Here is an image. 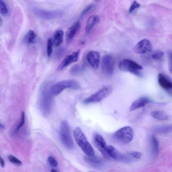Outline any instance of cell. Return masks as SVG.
<instances>
[{"instance_id":"1","label":"cell","mask_w":172,"mask_h":172,"mask_svg":"<svg viewBox=\"0 0 172 172\" xmlns=\"http://www.w3.org/2000/svg\"><path fill=\"white\" fill-rule=\"evenodd\" d=\"M50 87L49 82H45L42 85L40 90L39 107L44 116L49 115L52 109L53 96L50 93Z\"/></svg>"},{"instance_id":"2","label":"cell","mask_w":172,"mask_h":172,"mask_svg":"<svg viewBox=\"0 0 172 172\" xmlns=\"http://www.w3.org/2000/svg\"><path fill=\"white\" fill-rule=\"evenodd\" d=\"M73 134L76 141L83 151L88 156L94 155V150L81 130L79 128H77Z\"/></svg>"},{"instance_id":"3","label":"cell","mask_w":172,"mask_h":172,"mask_svg":"<svg viewBox=\"0 0 172 172\" xmlns=\"http://www.w3.org/2000/svg\"><path fill=\"white\" fill-rule=\"evenodd\" d=\"M80 87V85L77 81L74 80H64L58 82L51 86L50 91L53 96H56L67 88L76 90L79 89Z\"/></svg>"},{"instance_id":"4","label":"cell","mask_w":172,"mask_h":172,"mask_svg":"<svg viewBox=\"0 0 172 172\" xmlns=\"http://www.w3.org/2000/svg\"><path fill=\"white\" fill-rule=\"evenodd\" d=\"M60 136L62 142L66 147L69 149L74 148V145L71 133L70 126L66 121H63L61 123Z\"/></svg>"},{"instance_id":"5","label":"cell","mask_w":172,"mask_h":172,"mask_svg":"<svg viewBox=\"0 0 172 172\" xmlns=\"http://www.w3.org/2000/svg\"><path fill=\"white\" fill-rule=\"evenodd\" d=\"M120 69L123 71L130 72L136 76L141 77V70L143 67L133 60L125 59L122 60L119 65Z\"/></svg>"},{"instance_id":"6","label":"cell","mask_w":172,"mask_h":172,"mask_svg":"<svg viewBox=\"0 0 172 172\" xmlns=\"http://www.w3.org/2000/svg\"><path fill=\"white\" fill-rule=\"evenodd\" d=\"M112 91L113 88L111 86H105L97 92L86 98L83 101V103L85 104H88L99 102L108 97L112 93Z\"/></svg>"},{"instance_id":"7","label":"cell","mask_w":172,"mask_h":172,"mask_svg":"<svg viewBox=\"0 0 172 172\" xmlns=\"http://www.w3.org/2000/svg\"><path fill=\"white\" fill-rule=\"evenodd\" d=\"M133 136L132 129L130 126H125L116 131L114 137L119 142L128 144L132 141Z\"/></svg>"},{"instance_id":"8","label":"cell","mask_w":172,"mask_h":172,"mask_svg":"<svg viewBox=\"0 0 172 172\" xmlns=\"http://www.w3.org/2000/svg\"><path fill=\"white\" fill-rule=\"evenodd\" d=\"M101 67L104 74L108 77L112 75L115 69V60L112 55H106L101 60Z\"/></svg>"},{"instance_id":"9","label":"cell","mask_w":172,"mask_h":172,"mask_svg":"<svg viewBox=\"0 0 172 172\" xmlns=\"http://www.w3.org/2000/svg\"><path fill=\"white\" fill-rule=\"evenodd\" d=\"M34 14L42 19L50 20L59 18L63 15V12L59 10L47 11L44 9L35 8L33 9Z\"/></svg>"},{"instance_id":"10","label":"cell","mask_w":172,"mask_h":172,"mask_svg":"<svg viewBox=\"0 0 172 172\" xmlns=\"http://www.w3.org/2000/svg\"><path fill=\"white\" fill-rule=\"evenodd\" d=\"M107 155L116 160L127 162L130 160V158L123 155L113 146H109L106 148L104 155Z\"/></svg>"},{"instance_id":"11","label":"cell","mask_w":172,"mask_h":172,"mask_svg":"<svg viewBox=\"0 0 172 172\" xmlns=\"http://www.w3.org/2000/svg\"><path fill=\"white\" fill-rule=\"evenodd\" d=\"M133 50L138 54H145L152 51V45L148 40L144 39L139 42L134 47Z\"/></svg>"},{"instance_id":"12","label":"cell","mask_w":172,"mask_h":172,"mask_svg":"<svg viewBox=\"0 0 172 172\" xmlns=\"http://www.w3.org/2000/svg\"><path fill=\"white\" fill-rule=\"evenodd\" d=\"M80 52V50H78L77 51L73 52L72 54L68 55L60 63L58 67V70L61 71L68 65L73 63L77 62L78 59Z\"/></svg>"},{"instance_id":"13","label":"cell","mask_w":172,"mask_h":172,"mask_svg":"<svg viewBox=\"0 0 172 172\" xmlns=\"http://www.w3.org/2000/svg\"><path fill=\"white\" fill-rule=\"evenodd\" d=\"M87 59L88 63L93 68L97 69L100 63V53L95 51H91L87 54Z\"/></svg>"},{"instance_id":"14","label":"cell","mask_w":172,"mask_h":172,"mask_svg":"<svg viewBox=\"0 0 172 172\" xmlns=\"http://www.w3.org/2000/svg\"><path fill=\"white\" fill-rule=\"evenodd\" d=\"M80 26V22L77 21L73 23L67 30L66 35V39L67 44H69L74 37Z\"/></svg>"},{"instance_id":"15","label":"cell","mask_w":172,"mask_h":172,"mask_svg":"<svg viewBox=\"0 0 172 172\" xmlns=\"http://www.w3.org/2000/svg\"><path fill=\"white\" fill-rule=\"evenodd\" d=\"M93 141L96 147L104 155L107 147L104 139L99 134H96L93 137Z\"/></svg>"},{"instance_id":"16","label":"cell","mask_w":172,"mask_h":172,"mask_svg":"<svg viewBox=\"0 0 172 172\" xmlns=\"http://www.w3.org/2000/svg\"><path fill=\"white\" fill-rule=\"evenodd\" d=\"M151 102L150 100L147 97H143L139 98L132 103L130 108V110L133 111L143 107Z\"/></svg>"},{"instance_id":"17","label":"cell","mask_w":172,"mask_h":172,"mask_svg":"<svg viewBox=\"0 0 172 172\" xmlns=\"http://www.w3.org/2000/svg\"><path fill=\"white\" fill-rule=\"evenodd\" d=\"M158 82L161 87L166 90H170L172 89V83L170 79L165 75L159 74L158 77Z\"/></svg>"},{"instance_id":"18","label":"cell","mask_w":172,"mask_h":172,"mask_svg":"<svg viewBox=\"0 0 172 172\" xmlns=\"http://www.w3.org/2000/svg\"><path fill=\"white\" fill-rule=\"evenodd\" d=\"M85 160L87 163L95 168H99L102 166L103 161L101 159L97 157L93 156H88L86 157Z\"/></svg>"},{"instance_id":"19","label":"cell","mask_w":172,"mask_h":172,"mask_svg":"<svg viewBox=\"0 0 172 172\" xmlns=\"http://www.w3.org/2000/svg\"><path fill=\"white\" fill-rule=\"evenodd\" d=\"M100 18L97 15H93L88 19L85 27V31L88 34L91 31L95 25L100 22Z\"/></svg>"},{"instance_id":"20","label":"cell","mask_w":172,"mask_h":172,"mask_svg":"<svg viewBox=\"0 0 172 172\" xmlns=\"http://www.w3.org/2000/svg\"><path fill=\"white\" fill-rule=\"evenodd\" d=\"M64 34V32L61 30H58L54 33L52 40L55 46H59L61 44L63 41Z\"/></svg>"},{"instance_id":"21","label":"cell","mask_w":172,"mask_h":172,"mask_svg":"<svg viewBox=\"0 0 172 172\" xmlns=\"http://www.w3.org/2000/svg\"><path fill=\"white\" fill-rule=\"evenodd\" d=\"M151 115L153 118L160 120H165L168 118V116L163 111H153L151 113Z\"/></svg>"},{"instance_id":"22","label":"cell","mask_w":172,"mask_h":172,"mask_svg":"<svg viewBox=\"0 0 172 172\" xmlns=\"http://www.w3.org/2000/svg\"><path fill=\"white\" fill-rule=\"evenodd\" d=\"M151 144L152 151L154 155H157L159 151V144L157 139L155 136H152L151 137Z\"/></svg>"},{"instance_id":"23","label":"cell","mask_w":172,"mask_h":172,"mask_svg":"<svg viewBox=\"0 0 172 172\" xmlns=\"http://www.w3.org/2000/svg\"><path fill=\"white\" fill-rule=\"evenodd\" d=\"M25 40L28 44H34L36 42V35L33 30H30L25 37Z\"/></svg>"},{"instance_id":"24","label":"cell","mask_w":172,"mask_h":172,"mask_svg":"<svg viewBox=\"0 0 172 172\" xmlns=\"http://www.w3.org/2000/svg\"><path fill=\"white\" fill-rule=\"evenodd\" d=\"M164 55V53L162 50H155L151 55L152 59L154 60H159L161 59Z\"/></svg>"},{"instance_id":"25","label":"cell","mask_w":172,"mask_h":172,"mask_svg":"<svg viewBox=\"0 0 172 172\" xmlns=\"http://www.w3.org/2000/svg\"><path fill=\"white\" fill-rule=\"evenodd\" d=\"M157 132L161 133H167L171 131V126H161L155 129Z\"/></svg>"},{"instance_id":"26","label":"cell","mask_w":172,"mask_h":172,"mask_svg":"<svg viewBox=\"0 0 172 172\" xmlns=\"http://www.w3.org/2000/svg\"><path fill=\"white\" fill-rule=\"evenodd\" d=\"M0 13L4 15L8 13V9L3 0H0Z\"/></svg>"},{"instance_id":"27","label":"cell","mask_w":172,"mask_h":172,"mask_svg":"<svg viewBox=\"0 0 172 172\" xmlns=\"http://www.w3.org/2000/svg\"><path fill=\"white\" fill-rule=\"evenodd\" d=\"M8 158L9 161L15 165L20 166L22 164V161L14 156L9 155L8 156Z\"/></svg>"},{"instance_id":"28","label":"cell","mask_w":172,"mask_h":172,"mask_svg":"<svg viewBox=\"0 0 172 172\" xmlns=\"http://www.w3.org/2000/svg\"><path fill=\"white\" fill-rule=\"evenodd\" d=\"M53 42L52 39L50 38L48 40L47 46V52L48 56L50 57L52 51Z\"/></svg>"},{"instance_id":"29","label":"cell","mask_w":172,"mask_h":172,"mask_svg":"<svg viewBox=\"0 0 172 172\" xmlns=\"http://www.w3.org/2000/svg\"><path fill=\"white\" fill-rule=\"evenodd\" d=\"M95 5L93 4H90L86 7L85 9L83 10L80 15V17H82L84 16L88 12H89L91 10H92L94 8Z\"/></svg>"},{"instance_id":"30","label":"cell","mask_w":172,"mask_h":172,"mask_svg":"<svg viewBox=\"0 0 172 172\" xmlns=\"http://www.w3.org/2000/svg\"><path fill=\"white\" fill-rule=\"evenodd\" d=\"M140 7V5L138 2L136 1H134L133 4H131L130 9H129V12L130 13H131L135 10L137 9Z\"/></svg>"},{"instance_id":"31","label":"cell","mask_w":172,"mask_h":172,"mask_svg":"<svg viewBox=\"0 0 172 172\" xmlns=\"http://www.w3.org/2000/svg\"><path fill=\"white\" fill-rule=\"evenodd\" d=\"M25 122V116L24 112H22L21 114V118L19 125L17 126L16 129V132H17L24 125Z\"/></svg>"},{"instance_id":"32","label":"cell","mask_w":172,"mask_h":172,"mask_svg":"<svg viewBox=\"0 0 172 172\" xmlns=\"http://www.w3.org/2000/svg\"><path fill=\"white\" fill-rule=\"evenodd\" d=\"M48 161L50 165L54 167H56L58 165L57 162L52 156H50L48 158Z\"/></svg>"},{"instance_id":"33","label":"cell","mask_w":172,"mask_h":172,"mask_svg":"<svg viewBox=\"0 0 172 172\" xmlns=\"http://www.w3.org/2000/svg\"><path fill=\"white\" fill-rule=\"evenodd\" d=\"M129 154L132 157L136 159H140L142 156L141 153L137 152H131Z\"/></svg>"},{"instance_id":"34","label":"cell","mask_w":172,"mask_h":172,"mask_svg":"<svg viewBox=\"0 0 172 172\" xmlns=\"http://www.w3.org/2000/svg\"><path fill=\"white\" fill-rule=\"evenodd\" d=\"M168 56L169 59V69L170 71H172V54L171 52L169 51L168 53Z\"/></svg>"},{"instance_id":"35","label":"cell","mask_w":172,"mask_h":172,"mask_svg":"<svg viewBox=\"0 0 172 172\" xmlns=\"http://www.w3.org/2000/svg\"><path fill=\"white\" fill-rule=\"evenodd\" d=\"M79 67L77 65L73 67L72 69L71 72L73 73V74H75L78 72V70H79Z\"/></svg>"},{"instance_id":"36","label":"cell","mask_w":172,"mask_h":172,"mask_svg":"<svg viewBox=\"0 0 172 172\" xmlns=\"http://www.w3.org/2000/svg\"><path fill=\"white\" fill-rule=\"evenodd\" d=\"M0 164L2 168H4L5 165V161L3 158L0 157Z\"/></svg>"},{"instance_id":"37","label":"cell","mask_w":172,"mask_h":172,"mask_svg":"<svg viewBox=\"0 0 172 172\" xmlns=\"http://www.w3.org/2000/svg\"><path fill=\"white\" fill-rule=\"evenodd\" d=\"M2 25V18L0 17V27H1Z\"/></svg>"},{"instance_id":"38","label":"cell","mask_w":172,"mask_h":172,"mask_svg":"<svg viewBox=\"0 0 172 172\" xmlns=\"http://www.w3.org/2000/svg\"><path fill=\"white\" fill-rule=\"evenodd\" d=\"M0 128L2 129H4L5 128L4 126L1 123H0Z\"/></svg>"},{"instance_id":"39","label":"cell","mask_w":172,"mask_h":172,"mask_svg":"<svg viewBox=\"0 0 172 172\" xmlns=\"http://www.w3.org/2000/svg\"><path fill=\"white\" fill-rule=\"evenodd\" d=\"M51 172H57V171L54 170V169H52V171H51Z\"/></svg>"},{"instance_id":"40","label":"cell","mask_w":172,"mask_h":172,"mask_svg":"<svg viewBox=\"0 0 172 172\" xmlns=\"http://www.w3.org/2000/svg\"><path fill=\"white\" fill-rule=\"evenodd\" d=\"M94 1H99V0H94Z\"/></svg>"}]
</instances>
